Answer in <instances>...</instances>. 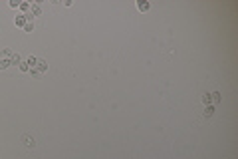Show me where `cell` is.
I'll list each match as a JSON object with an SVG mask.
<instances>
[{
    "instance_id": "obj_7",
    "label": "cell",
    "mask_w": 238,
    "mask_h": 159,
    "mask_svg": "<svg viewBox=\"0 0 238 159\" xmlns=\"http://www.w3.org/2000/svg\"><path fill=\"white\" fill-rule=\"evenodd\" d=\"M22 141H24V145H26V147H34V145H36V141L32 139V137H28V135H24Z\"/></svg>"
},
{
    "instance_id": "obj_1",
    "label": "cell",
    "mask_w": 238,
    "mask_h": 159,
    "mask_svg": "<svg viewBox=\"0 0 238 159\" xmlns=\"http://www.w3.org/2000/svg\"><path fill=\"white\" fill-rule=\"evenodd\" d=\"M36 68L40 70V74H44L48 70V62H46V60H42V58H38V66H36Z\"/></svg>"
},
{
    "instance_id": "obj_3",
    "label": "cell",
    "mask_w": 238,
    "mask_h": 159,
    "mask_svg": "<svg viewBox=\"0 0 238 159\" xmlns=\"http://www.w3.org/2000/svg\"><path fill=\"white\" fill-rule=\"evenodd\" d=\"M220 102H222L220 92H212V94H210V103H220Z\"/></svg>"
},
{
    "instance_id": "obj_13",
    "label": "cell",
    "mask_w": 238,
    "mask_h": 159,
    "mask_svg": "<svg viewBox=\"0 0 238 159\" xmlns=\"http://www.w3.org/2000/svg\"><path fill=\"white\" fill-rule=\"evenodd\" d=\"M30 6L32 4H28V2H20V8H22L24 12H30Z\"/></svg>"
},
{
    "instance_id": "obj_9",
    "label": "cell",
    "mask_w": 238,
    "mask_h": 159,
    "mask_svg": "<svg viewBox=\"0 0 238 159\" xmlns=\"http://www.w3.org/2000/svg\"><path fill=\"white\" fill-rule=\"evenodd\" d=\"M2 56H4V60H10L14 54H12V50H10V48H4V50H2Z\"/></svg>"
},
{
    "instance_id": "obj_8",
    "label": "cell",
    "mask_w": 238,
    "mask_h": 159,
    "mask_svg": "<svg viewBox=\"0 0 238 159\" xmlns=\"http://www.w3.org/2000/svg\"><path fill=\"white\" fill-rule=\"evenodd\" d=\"M26 64H28L30 68H36V66H38V58L36 56H30L28 60H26Z\"/></svg>"
},
{
    "instance_id": "obj_6",
    "label": "cell",
    "mask_w": 238,
    "mask_h": 159,
    "mask_svg": "<svg viewBox=\"0 0 238 159\" xmlns=\"http://www.w3.org/2000/svg\"><path fill=\"white\" fill-rule=\"evenodd\" d=\"M214 113V106L212 103H208V106H204V117H210Z\"/></svg>"
},
{
    "instance_id": "obj_11",
    "label": "cell",
    "mask_w": 238,
    "mask_h": 159,
    "mask_svg": "<svg viewBox=\"0 0 238 159\" xmlns=\"http://www.w3.org/2000/svg\"><path fill=\"white\" fill-rule=\"evenodd\" d=\"M8 66H10V60H4V58L0 60V70H6Z\"/></svg>"
},
{
    "instance_id": "obj_5",
    "label": "cell",
    "mask_w": 238,
    "mask_h": 159,
    "mask_svg": "<svg viewBox=\"0 0 238 159\" xmlns=\"http://www.w3.org/2000/svg\"><path fill=\"white\" fill-rule=\"evenodd\" d=\"M14 24H16V26H26V14L16 16V18H14Z\"/></svg>"
},
{
    "instance_id": "obj_16",
    "label": "cell",
    "mask_w": 238,
    "mask_h": 159,
    "mask_svg": "<svg viewBox=\"0 0 238 159\" xmlns=\"http://www.w3.org/2000/svg\"><path fill=\"white\" fill-rule=\"evenodd\" d=\"M10 6H12V8H18V6H20V0H10Z\"/></svg>"
},
{
    "instance_id": "obj_4",
    "label": "cell",
    "mask_w": 238,
    "mask_h": 159,
    "mask_svg": "<svg viewBox=\"0 0 238 159\" xmlns=\"http://www.w3.org/2000/svg\"><path fill=\"white\" fill-rule=\"evenodd\" d=\"M22 64V56L20 54H14L12 58H10V66H20Z\"/></svg>"
},
{
    "instance_id": "obj_12",
    "label": "cell",
    "mask_w": 238,
    "mask_h": 159,
    "mask_svg": "<svg viewBox=\"0 0 238 159\" xmlns=\"http://www.w3.org/2000/svg\"><path fill=\"white\" fill-rule=\"evenodd\" d=\"M201 100H202V103H204V106H208V103H210V94H202V97H201Z\"/></svg>"
},
{
    "instance_id": "obj_2",
    "label": "cell",
    "mask_w": 238,
    "mask_h": 159,
    "mask_svg": "<svg viewBox=\"0 0 238 159\" xmlns=\"http://www.w3.org/2000/svg\"><path fill=\"white\" fill-rule=\"evenodd\" d=\"M137 8L141 10V12H147V10L151 8V4L147 2V0H139V2H137Z\"/></svg>"
},
{
    "instance_id": "obj_10",
    "label": "cell",
    "mask_w": 238,
    "mask_h": 159,
    "mask_svg": "<svg viewBox=\"0 0 238 159\" xmlns=\"http://www.w3.org/2000/svg\"><path fill=\"white\" fill-rule=\"evenodd\" d=\"M28 74L32 76V78H40V76H42V74H40V70H38V68H30V72H28Z\"/></svg>"
},
{
    "instance_id": "obj_14",
    "label": "cell",
    "mask_w": 238,
    "mask_h": 159,
    "mask_svg": "<svg viewBox=\"0 0 238 159\" xmlns=\"http://www.w3.org/2000/svg\"><path fill=\"white\" fill-rule=\"evenodd\" d=\"M24 30H26V32H32V30H34V22H26Z\"/></svg>"
},
{
    "instance_id": "obj_15",
    "label": "cell",
    "mask_w": 238,
    "mask_h": 159,
    "mask_svg": "<svg viewBox=\"0 0 238 159\" xmlns=\"http://www.w3.org/2000/svg\"><path fill=\"white\" fill-rule=\"evenodd\" d=\"M20 70H22V72H30V66L26 62H22V64H20Z\"/></svg>"
}]
</instances>
